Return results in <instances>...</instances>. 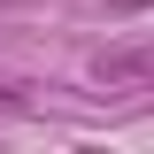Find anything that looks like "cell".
<instances>
[{"label":"cell","instance_id":"cell-1","mask_svg":"<svg viewBox=\"0 0 154 154\" xmlns=\"http://www.w3.org/2000/svg\"><path fill=\"white\" fill-rule=\"evenodd\" d=\"M93 85L108 93H131V85H154V38H116L93 54Z\"/></svg>","mask_w":154,"mask_h":154},{"label":"cell","instance_id":"cell-3","mask_svg":"<svg viewBox=\"0 0 154 154\" xmlns=\"http://www.w3.org/2000/svg\"><path fill=\"white\" fill-rule=\"evenodd\" d=\"M108 8H146V0H108Z\"/></svg>","mask_w":154,"mask_h":154},{"label":"cell","instance_id":"cell-2","mask_svg":"<svg viewBox=\"0 0 154 154\" xmlns=\"http://www.w3.org/2000/svg\"><path fill=\"white\" fill-rule=\"evenodd\" d=\"M0 108H8V116H23V85H0Z\"/></svg>","mask_w":154,"mask_h":154}]
</instances>
